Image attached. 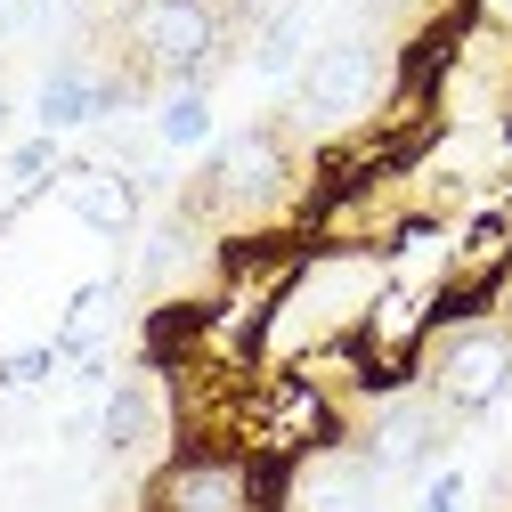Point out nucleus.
Here are the masks:
<instances>
[{
    "instance_id": "20e7f679",
    "label": "nucleus",
    "mask_w": 512,
    "mask_h": 512,
    "mask_svg": "<svg viewBox=\"0 0 512 512\" xmlns=\"http://www.w3.org/2000/svg\"><path fill=\"white\" fill-rule=\"evenodd\" d=\"M415 382L456 423H480L488 407H504L512 399V309L504 301H447L439 326L423 334Z\"/></svg>"
},
{
    "instance_id": "f03ea898",
    "label": "nucleus",
    "mask_w": 512,
    "mask_h": 512,
    "mask_svg": "<svg viewBox=\"0 0 512 512\" xmlns=\"http://www.w3.org/2000/svg\"><path fill=\"white\" fill-rule=\"evenodd\" d=\"M293 187H301V147L269 114V122H244V131L212 139L187 212H196L212 236H244V228H269L277 212H293Z\"/></svg>"
},
{
    "instance_id": "9d476101",
    "label": "nucleus",
    "mask_w": 512,
    "mask_h": 512,
    "mask_svg": "<svg viewBox=\"0 0 512 512\" xmlns=\"http://www.w3.org/2000/svg\"><path fill=\"white\" fill-rule=\"evenodd\" d=\"M57 204H66L98 244H131L139 236V212H147V187L131 179V171H114V163H98V155H74L66 171H57V187H49Z\"/></svg>"
},
{
    "instance_id": "f8f14e48",
    "label": "nucleus",
    "mask_w": 512,
    "mask_h": 512,
    "mask_svg": "<svg viewBox=\"0 0 512 512\" xmlns=\"http://www.w3.org/2000/svg\"><path fill=\"white\" fill-rule=\"evenodd\" d=\"M309 25L301 17H285V25H261L244 41V57H252V74H269V82H285V74H301L309 66V41H301Z\"/></svg>"
},
{
    "instance_id": "4468645a",
    "label": "nucleus",
    "mask_w": 512,
    "mask_h": 512,
    "mask_svg": "<svg viewBox=\"0 0 512 512\" xmlns=\"http://www.w3.org/2000/svg\"><path fill=\"white\" fill-rule=\"evenodd\" d=\"M0 131H9V82H0Z\"/></svg>"
},
{
    "instance_id": "6e6552de",
    "label": "nucleus",
    "mask_w": 512,
    "mask_h": 512,
    "mask_svg": "<svg viewBox=\"0 0 512 512\" xmlns=\"http://www.w3.org/2000/svg\"><path fill=\"white\" fill-rule=\"evenodd\" d=\"M456 431H464V423L415 382V391H399V399H374L366 423H358L350 439L382 464V480H423V472L447 464V439H456Z\"/></svg>"
},
{
    "instance_id": "0eeeda50",
    "label": "nucleus",
    "mask_w": 512,
    "mask_h": 512,
    "mask_svg": "<svg viewBox=\"0 0 512 512\" xmlns=\"http://www.w3.org/2000/svg\"><path fill=\"white\" fill-rule=\"evenodd\" d=\"M382 464L350 431L301 447L293 464H277V512H382Z\"/></svg>"
},
{
    "instance_id": "39448f33",
    "label": "nucleus",
    "mask_w": 512,
    "mask_h": 512,
    "mask_svg": "<svg viewBox=\"0 0 512 512\" xmlns=\"http://www.w3.org/2000/svg\"><path fill=\"white\" fill-rule=\"evenodd\" d=\"M228 49H236L228 0H122V17H114V57L147 90L204 82Z\"/></svg>"
},
{
    "instance_id": "7ed1b4c3",
    "label": "nucleus",
    "mask_w": 512,
    "mask_h": 512,
    "mask_svg": "<svg viewBox=\"0 0 512 512\" xmlns=\"http://www.w3.org/2000/svg\"><path fill=\"white\" fill-rule=\"evenodd\" d=\"M399 98V66L374 33H334L309 49V66L293 74V98L277 106V122L293 139H358L366 122H382V106Z\"/></svg>"
},
{
    "instance_id": "9b49d317",
    "label": "nucleus",
    "mask_w": 512,
    "mask_h": 512,
    "mask_svg": "<svg viewBox=\"0 0 512 512\" xmlns=\"http://www.w3.org/2000/svg\"><path fill=\"white\" fill-rule=\"evenodd\" d=\"M147 131L163 155H204L212 147V82H179V90L147 98Z\"/></svg>"
},
{
    "instance_id": "ddd939ff",
    "label": "nucleus",
    "mask_w": 512,
    "mask_h": 512,
    "mask_svg": "<svg viewBox=\"0 0 512 512\" xmlns=\"http://www.w3.org/2000/svg\"><path fill=\"white\" fill-rule=\"evenodd\" d=\"M464 496H472V480H464L456 464H439V472H423V496H415V512H464Z\"/></svg>"
},
{
    "instance_id": "f257e3e1",
    "label": "nucleus",
    "mask_w": 512,
    "mask_h": 512,
    "mask_svg": "<svg viewBox=\"0 0 512 512\" xmlns=\"http://www.w3.org/2000/svg\"><path fill=\"white\" fill-rule=\"evenodd\" d=\"M382 293H391V252L382 244H334L326 236V244L293 252L277 293H269L261 342H252L261 374H293V366L326 358V350L366 342V317H374Z\"/></svg>"
},
{
    "instance_id": "1a4fd4ad",
    "label": "nucleus",
    "mask_w": 512,
    "mask_h": 512,
    "mask_svg": "<svg viewBox=\"0 0 512 512\" xmlns=\"http://www.w3.org/2000/svg\"><path fill=\"white\" fill-rule=\"evenodd\" d=\"M98 456L106 464H163L171 456V374L163 366H131L106 382L98 399Z\"/></svg>"
},
{
    "instance_id": "423d86ee",
    "label": "nucleus",
    "mask_w": 512,
    "mask_h": 512,
    "mask_svg": "<svg viewBox=\"0 0 512 512\" xmlns=\"http://www.w3.org/2000/svg\"><path fill=\"white\" fill-rule=\"evenodd\" d=\"M139 512H277V472L236 439H187L139 480Z\"/></svg>"
},
{
    "instance_id": "2eb2a0df",
    "label": "nucleus",
    "mask_w": 512,
    "mask_h": 512,
    "mask_svg": "<svg viewBox=\"0 0 512 512\" xmlns=\"http://www.w3.org/2000/svg\"><path fill=\"white\" fill-rule=\"evenodd\" d=\"M358 9H399V0H358Z\"/></svg>"
}]
</instances>
